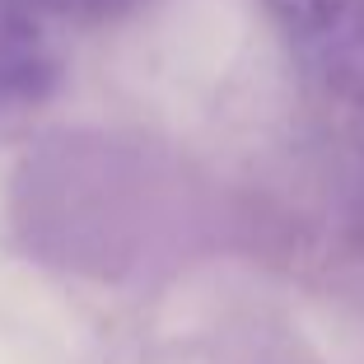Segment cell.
Returning a JSON list of instances; mask_svg holds the SVG:
<instances>
[{"label": "cell", "mask_w": 364, "mask_h": 364, "mask_svg": "<svg viewBox=\"0 0 364 364\" xmlns=\"http://www.w3.org/2000/svg\"><path fill=\"white\" fill-rule=\"evenodd\" d=\"M285 43L336 89H364V0H262Z\"/></svg>", "instance_id": "6da1fadb"}, {"label": "cell", "mask_w": 364, "mask_h": 364, "mask_svg": "<svg viewBox=\"0 0 364 364\" xmlns=\"http://www.w3.org/2000/svg\"><path fill=\"white\" fill-rule=\"evenodd\" d=\"M52 14H65V19H112V14L131 10L136 0H33Z\"/></svg>", "instance_id": "7a4b0ae2"}]
</instances>
